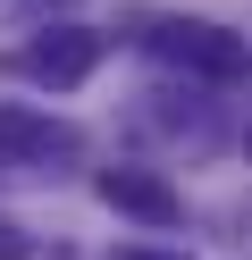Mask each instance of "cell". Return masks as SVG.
<instances>
[{
	"label": "cell",
	"instance_id": "obj_1",
	"mask_svg": "<svg viewBox=\"0 0 252 260\" xmlns=\"http://www.w3.org/2000/svg\"><path fill=\"white\" fill-rule=\"evenodd\" d=\"M67 159H84V135H76L67 118L0 109V168H17V176H59Z\"/></svg>",
	"mask_w": 252,
	"mask_h": 260
},
{
	"label": "cell",
	"instance_id": "obj_2",
	"mask_svg": "<svg viewBox=\"0 0 252 260\" xmlns=\"http://www.w3.org/2000/svg\"><path fill=\"white\" fill-rule=\"evenodd\" d=\"M151 51L177 59V68H193V76H244V68H252L244 42H235L227 25H202V17H168L160 34H151Z\"/></svg>",
	"mask_w": 252,
	"mask_h": 260
},
{
	"label": "cell",
	"instance_id": "obj_3",
	"mask_svg": "<svg viewBox=\"0 0 252 260\" xmlns=\"http://www.w3.org/2000/svg\"><path fill=\"white\" fill-rule=\"evenodd\" d=\"M93 193H101L109 210H126V218H143V226H177V218H185L177 185H160V176H143V168H101Z\"/></svg>",
	"mask_w": 252,
	"mask_h": 260
},
{
	"label": "cell",
	"instance_id": "obj_4",
	"mask_svg": "<svg viewBox=\"0 0 252 260\" xmlns=\"http://www.w3.org/2000/svg\"><path fill=\"white\" fill-rule=\"evenodd\" d=\"M93 59H101V34H76V25H67V34H42L25 51V76H42L50 92H67V84L93 76Z\"/></svg>",
	"mask_w": 252,
	"mask_h": 260
},
{
	"label": "cell",
	"instance_id": "obj_5",
	"mask_svg": "<svg viewBox=\"0 0 252 260\" xmlns=\"http://www.w3.org/2000/svg\"><path fill=\"white\" fill-rule=\"evenodd\" d=\"M0 260H34V252H25V235H17V218H0Z\"/></svg>",
	"mask_w": 252,
	"mask_h": 260
},
{
	"label": "cell",
	"instance_id": "obj_6",
	"mask_svg": "<svg viewBox=\"0 0 252 260\" xmlns=\"http://www.w3.org/2000/svg\"><path fill=\"white\" fill-rule=\"evenodd\" d=\"M109 260H185V252H151V243H126V252H109Z\"/></svg>",
	"mask_w": 252,
	"mask_h": 260
}]
</instances>
